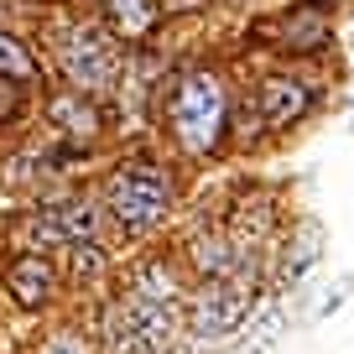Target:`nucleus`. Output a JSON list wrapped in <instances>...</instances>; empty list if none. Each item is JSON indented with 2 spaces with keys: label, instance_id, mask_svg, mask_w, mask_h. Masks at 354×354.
Listing matches in <instances>:
<instances>
[{
  "label": "nucleus",
  "instance_id": "obj_1",
  "mask_svg": "<svg viewBox=\"0 0 354 354\" xmlns=\"http://www.w3.org/2000/svg\"><path fill=\"white\" fill-rule=\"evenodd\" d=\"M172 131L188 151H214L224 136V84L214 73H188L172 94Z\"/></svg>",
  "mask_w": 354,
  "mask_h": 354
},
{
  "label": "nucleus",
  "instance_id": "obj_2",
  "mask_svg": "<svg viewBox=\"0 0 354 354\" xmlns=\"http://www.w3.org/2000/svg\"><path fill=\"white\" fill-rule=\"evenodd\" d=\"M167 203H172V183L151 162H131L110 177V209L125 230H146L151 219L167 214Z\"/></svg>",
  "mask_w": 354,
  "mask_h": 354
},
{
  "label": "nucleus",
  "instance_id": "obj_3",
  "mask_svg": "<svg viewBox=\"0 0 354 354\" xmlns=\"http://www.w3.org/2000/svg\"><path fill=\"white\" fill-rule=\"evenodd\" d=\"M167 333H172V302H162V297L136 292V297H125L110 313V349L115 354H151Z\"/></svg>",
  "mask_w": 354,
  "mask_h": 354
},
{
  "label": "nucleus",
  "instance_id": "obj_4",
  "mask_svg": "<svg viewBox=\"0 0 354 354\" xmlns=\"http://www.w3.org/2000/svg\"><path fill=\"white\" fill-rule=\"evenodd\" d=\"M57 57H63L68 84H78V94L110 84V73H115V53L94 26H73V32L63 37V47H57Z\"/></svg>",
  "mask_w": 354,
  "mask_h": 354
},
{
  "label": "nucleus",
  "instance_id": "obj_5",
  "mask_svg": "<svg viewBox=\"0 0 354 354\" xmlns=\"http://www.w3.org/2000/svg\"><path fill=\"white\" fill-rule=\"evenodd\" d=\"M245 313H250V292H245L240 281L219 277L198 297V308H193V333H198V339H224V333L240 328Z\"/></svg>",
  "mask_w": 354,
  "mask_h": 354
},
{
  "label": "nucleus",
  "instance_id": "obj_6",
  "mask_svg": "<svg viewBox=\"0 0 354 354\" xmlns=\"http://www.w3.org/2000/svg\"><path fill=\"white\" fill-rule=\"evenodd\" d=\"M32 234H42V240H57V245H84L94 240V209L88 203H57V209L37 214L32 219Z\"/></svg>",
  "mask_w": 354,
  "mask_h": 354
},
{
  "label": "nucleus",
  "instance_id": "obj_7",
  "mask_svg": "<svg viewBox=\"0 0 354 354\" xmlns=\"http://www.w3.org/2000/svg\"><path fill=\"white\" fill-rule=\"evenodd\" d=\"M6 287H11V297L21 302V308H42V302L53 297V266H47L42 255H16V261L6 266Z\"/></svg>",
  "mask_w": 354,
  "mask_h": 354
},
{
  "label": "nucleus",
  "instance_id": "obj_8",
  "mask_svg": "<svg viewBox=\"0 0 354 354\" xmlns=\"http://www.w3.org/2000/svg\"><path fill=\"white\" fill-rule=\"evenodd\" d=\"M308 104H313V94H308V84H297V78H266V84H261V115H266V125L302 120Z\"/></svg>",
  "mask_w": 354,
  "mask_h": 354
},
{
  "label": "nucleus",
  "instance_id": "obj_9",
  "mask_svg": "<svg viewBox=\"0 0 354 354\" xmlns=\"http://www.w3.org/2000/svg\"><path fill=\"white\" fill-rule=\"evenodd\" d=\"M47 115H53V125L68 136V141H94L100 136V115H94V104H84V94H57L53 104H47Z\"/></svg>",
  "mask_w": 354,
  "mask_h": 354
},
{
  "label": "nucleus",
  "instance_id": "obj_10",
  "mask_svg": "<svg viewBox=\"0 0 354 354\" xmlns=\"http://www.w3.org/2000/svg\"><path fill=\"white\" fill-rule=\"evenodd\" d=\"M104 16H110V26L125 37V42H136V37L151 32L156 6H151V0H104Z\"/></svg>",
  "mask_w": 354,
  "mask_h": 354
},
{
  "label": "nucleus",
  "instance_id": "obj_11",
  "mask_svg": "<svg viewBox=\"0 0 354 354\" xmlns=\"http://www.w3.org/2000/svg\"><path fill=\"white\" fill-rule=\"evenodd\" d=\"M323 42V16L318 11H297L287 21V47H318Z\"/></svg>",
  "mask_w": 354,
  "mask_h": 354
},
{
  "label": "nucleus",
  "instance_id": "obj_12",
  "mask_svg": "<svg viewBox=\"0 0 354 354\" xmlns=\"http://www.w3.org/2000/svg\"><path fill=\"white\" fill-rule=\"evenodd\" d=\"M0 73L6 78H32V57H26V47L16 42L11 32H0Z\"/></svg>",
  "mask_w": 354,
  "mask_h": 354
},
{
  "label": "nucleus",
  "instance_id": "obj_13",
  "mask_svg": "<svg viewBox=\"0 0 354 354\" xmlns=\"http://www.w3.org/2000/svg\"><path fill=\"white\" fill-rule=\"evenodd\" d=\"M42 354H88V344L78 339V333H57V339L42 344Z\"/></svg>",
  "mask_w": 354,
  "mask_h": 354
},
{
  "label": "nucleus",
  "instance_id": "obj_14",
  "mask_svg": "<svg viewBox=\"0 0 354 354\" xmlns=\"http://www.w3.org/2000/svg\"><path fill=\"white\" fill-rule=\"evenodd\" d=\"M6 115H16V84L0 73V120H6Z\"/></svg>",
  "mask_w": 354,
  "mask_h": 354
},
{
  "label": "nucleus",
  "instance_id": "obj_15",
  "mask_svg": "<svg viewBox=\"0 0 354 354\" xmlns=\"http://www.w3.org/2000/svg\"><path fill=\"white\" fill-rule=\"evenodd\" d=\"M151 354H162V349H151Z\"/></svg>",
  "mask_w": 354,
  "mask_h": 354
}]
</instances>
